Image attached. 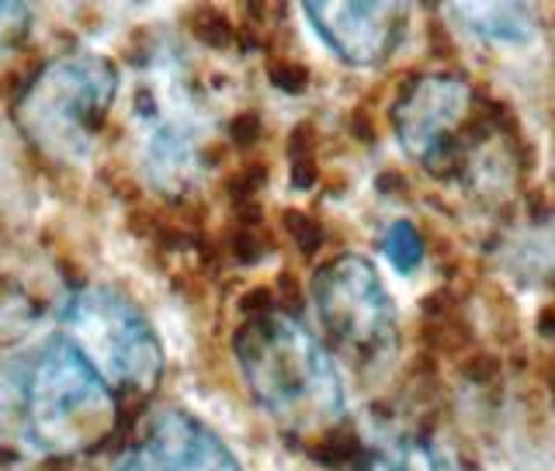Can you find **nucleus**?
Returning <instances> with one entry per match:
<instances>
[{
  "label": "nucleus",
  "instance_id": "nucleus-1",
  "mask_svg": "<svg viewBox=\"0 0 555 471\" xmlns=\"http://www.w3.org/2000/svg\"><path fill=\"white\" fill-rule=\"evenodd\" d=\"M115 423L118 395L63 337L0 375V437L17 433L42 455L77 458L108 441Z\"/></svg>",
  "mask_w": 555,
  "mask_h": 471
},
{
  "label": "nucleus",
  "instance_id": "nucleus-2",
  "mask_svg": "<svg viewBox=\"0 0 555 471\" xmlns=\"http://www.w3.org/2000/svg\"><path fill=\"white\" fill-rule=\"evenodd\" d=\"M233 351L254 403L288 433H323L344 420L334 357L288 312H257L236 329Z\"/></svg>",
  "mask_w": 555,
  "mask_h": 471
},
{
  "label": "nucleus",
  "instance_id": "nucleus-3",
  "mask_svg": "<svg viewBox=\"0 0 555 471\" xmlns=\"http://www.w3.org/2000/svg\"><path fill=\"white\" fill-rule=\"evenodd\" d=\"M115 91L118 74L104 56L52 60L31 77L17 101V129L52 160H77L108 121Z\"/></svg>",
  "mask_w": 555,
  "mask_h": 471
},
{
  "label": "nucleus",
  "instance_id": "nucleus-4",
  "mask_svg": "<svg viewBox=\"0 0 555 471\" xmlns=\"http://www.w3.org/2000/svg\"><path fill=\"white\" fill-rule=\"evenodd\" d=\"M63 340L108 381L115 395H150L164 378V346L126 295L77 288L63 305Z\"/></svg>",
  "mask_w": 555,
  "mask_h": 471
},
{
  "label": "nucleus",
  "instance_id": "nucleus-5",
  "mask_svg": "<svg viewBox=\"0 0 555 471\" xmlns=\"http://www.w3.org/2000/svg\"><path fill=\"white\" fill-rule=\"evenodd\" d=\"M312 305L326 340L354 371H382L396 357V305L364 257L344 253L323 264L312 277Z\"/></svg>",
  "mask_w": 555,
  "mask_h": 471
},
{
  "label": "nucleus",
  "instance_id": "nucleus-6",
  "mask_svg": "<svg viewBox=\"0 0 555 471\" xmlns=\"http://www.w3.org/2000/svg\"><path fill=\"white\" fill-rule=\"evenodd\" d=\"M468 108H473V91L465 80L427 74L416 77L392 104V129L413 160L434 163L448 153V135L462 126Z\"/></svg>",
  "mask_w": 555,
  "mask_h": 471
},
{
  "label": "nucleus",
  "instance_id": "nucleus-7",
  "mask_svg": "<svg viewBox=\"0 0 555 471\" xmlns=\"http://www.w3.org/2000/svg\"><path fill=\"white\" fill-rule=\"evenodd\" d=\"M118 471H243L233 450L191 413L164 409L143 430Z\"/></svg>",
  "mask_w": 555,
  "mask_h": 471
},
{
  "label": "nucleus",
  "instance_id": "nucleus-8",
  "mask_svg": "<svg viewBox=\"0 0 555 471\" xmlns=\"http://www.w3.org/2000/svg\"><path fill=\"white\" fill-rule=\"evenodd\" d=\"M309 25L330 45L334 56L351 66L386 63L406 28L403 4H306Z\"/></svg>",
  "mask_w": 555,
  "mask_h": 471
},
{
  "label": "nucleus",
  "instance_id": "nucleus-9",
  "mask_svg": "<svg viewBox=\"0 0 555 471\" xmlns=\"http://www.w3.org/2000/svg\"><path fill=\"white\" fill-rule=\"evenodd\" d=\"M455 17L482 39L496 42H528L534 35L531 14L520 4H462L455 8Z\"/></svg>",
  "mask_w": 555,
  "mask_h": 471
},
{
  "label": "nucleus",
  "instance_id": "nucleus-10",
  "mask_svg": "<svg viewBox=\"0 0 555 471\" xmlns=\"http://www.w3.org/2000/svg\"><path fill=\"white\" fill-rule=\"evenodd\" d=\"M382 253L399 274H413L424 260V239L416 233L413 222H392L386 236H382Z\"/></svg>",
  "mask_w": 555,
  "mask_h": 471
},
{
  "label": "nucleus",
  "instance_id": "nucleus-11",
  "mask_svg": "<svg viewBox=\"0 0 555 471\" xmlns=\"http://www.w3.org/2000/svg\"><path fill=\"white\" fill-rule=\"evenodd\" d=\"M31 28V11L25 4H0V49L22 42Z\"/></svg>",
  "mask_w": 555,
  "mask_h": 471
}]
</instances>
